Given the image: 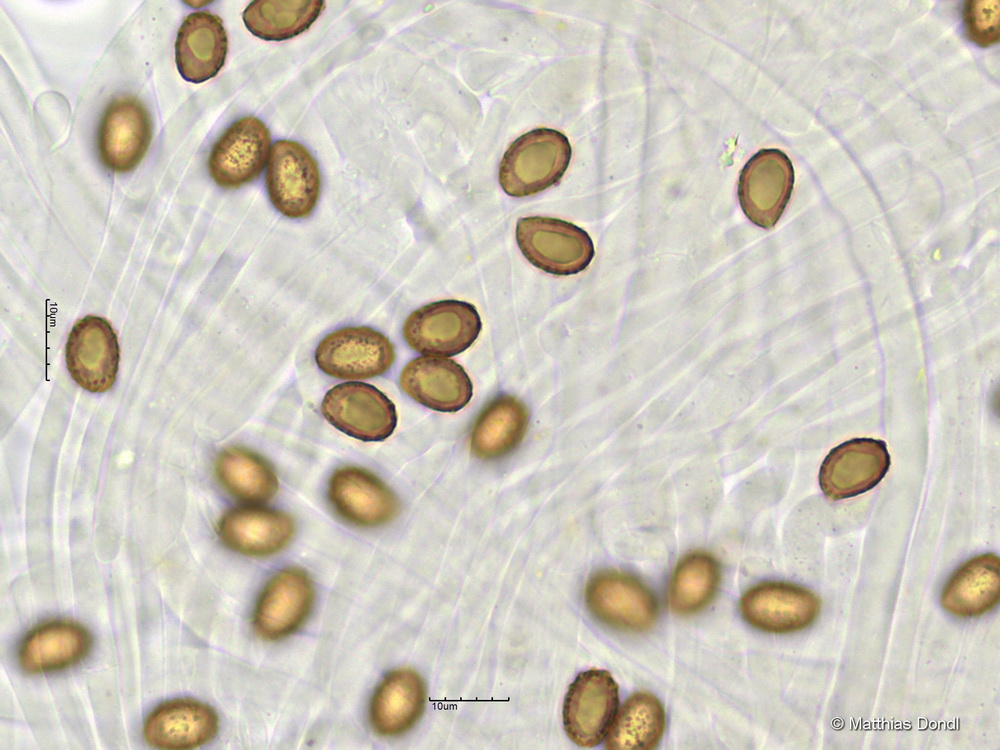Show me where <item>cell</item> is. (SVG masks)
Masks as SVG:
<instances>
[{
	"mask_svg": "<svg viewBox=\"0 0 1000 750\" xmlns=\"http://www.w3.org/2000/svg\"><path fill=\"white\" fill-rule=\"evenodd\" d=\"M572 155L568 138L550 128L533 129L511 143L499 165L498 180L506 194L525 197L557 184Z\"/></svg>",
	"mask_w": 1000,
	"mask_h": 750,
	"instance_id": "1",
	"label": "cell"
},
{
	"mask_svg": "<svg viewBox=\"0 0 1000 750\" xmlns=\"http://www.w3.org/2000/svg\"><path fill=\"white\" fill-rule=\"evenodd\" d=\"M516 241L532 265L553 275L580 273L595 255L589 234L579 226L558 218H520L516 225Z\"/></svg>",
	"mask_w": 1000,
	"mask_h": 750,
	"instance_id": "2",
	"label": "cell"
},
{
	"mask_svg": "<svg viewBox=\"0 0 1000 750\" xmlns=\"http://www.w3.org/2000/svg\"><path fill=\"white\" fill-rule=\"evenodd\" d=\"M481 329V318L473 304L448 299L413 311L403 324L402 335L420 354L451 357L468 349Z\"/></svg>",
	"mask_w": 1000,
	"mask_h": 750,
	"instance_id": "3",
	"label": "cell"
},
{
	"mask_svg": "<svg viewBox=\"0 0 1000 750\" xmlns=\"http://www.w3.org/2000/svg\"><path fill=\"white\" fill-rule=\"evenodd\" d=\"M590 613L604 625L625 632L650 629L658 617V603L637 578L606 569L593 574L584 593Z\"/></svg>",
	"mask_w": 1000,
	"mask_h": 750,
	"instance_id": "4",
	"label": "cell"
},
{
	"mask_svg": "<svg viewBox=\"0 0 1000 750\" xmlns=\"http://www.w3.org/2000/svg\"><path fill=\"white\" fill-rule=\"evenodd\" d=\"M266 189L275 209L290 219L308 217L321 189L318 163L299 142L277 140L270 149Z\"/></svg>",
	"mask_w": 1000,
	"mask_h": 750,
	"instance_id": "5",
	"label": "cell"
},
{
	"mask_svg": "<svg viewBox=\"0 0 1000 750\" xmlns=\"http://www.w3.org/2000/svg\"><path fill=\"white\" fill-rule=\"evenodd\" d=\"M324 418L337 430L365 442L389 438L397 426L395 404L375 386L344 382L329 389L321 404Z\"/></svg>",
	"mask_w": 1000,
	"mask_h": 750,
	"instance_id": "6",
	"label": "cell"
},
{
	"mask_svg": "<svg viewBox=\"0 0 1000 750\" xmlns=\"http://www.w3.org/2000/svg\"><path fill=\"white\" fill-rule=\"evenodd\" d=\"M314 358L331 377L362 380L386 373L395 361V349L388 337L371 327L348 326L327 334Z\"/></svg>",
	"mask_w": 1000,
	"mask_h": 750,
	"instance_id": "7",
	"label": "cell"
},
{
	"mask_svg": "<svg viewBox=\"0 0 1000 750\" xmlns=\"http://www.w3.org/2000/svg\"><path fill=\"white\" fill-rule=\"evenodd\" d=\"M794 181L792 162L783 151L760 149L739 176L738 199L746 217L761 228H773L790 200Z\"/></svg>",
	"mask_w": 1000,
	"mask_h": 750,
	"instance_id": "8",
	"label": "cell"
},
{
	"mask_svg": "<svg viewBox=\"0 0 1000 750\" xmlns=\"http://www.w3.org/2000/svg\"><path fill=\"white\" fill-rule=\"evenodd\" d=\"M619 706V688L604 669L592 668L570 684L563 704V725L576 745L600 744L612 725Z\"/></svg>",
	"mask_w": 1000,
	"mask_h": 750,
	"instance_id": "9",
	"label": "cell"
},
{
	"mask_svg": "<svg viewBox=\"0 0 1000 750\" xmlns=\"http://www.w3.org/2000/svg\"><path fill=\"white\" fill-rule=\"evenodd\" d=\"M271 136L259 118L246 116L231 124L218 138L208 158L214 182L224 189H238L256 180L270 154Z\"/></svg>",
	"mask_w": 1000,
	"mask_h": 750,
	"instance_id": "10",
	"label": "cell"
},
{
	"mask_svg": "<svg viewBox=\"0 0 1000 750\" xmlns=\"http://www.w3.org/2000/svg\"><path fill=\"white\" fill-rule=\"evenodd\" d=\"M891 464L885 441L855 438L830 450L819 470V485L831 500L863 494L885 477Z\"/></svg>",
	"mask_w": 1000,
	"mask_h": 750,
	"instance_id": "11",
	"label": "cell"
},
{
	"mask_svg": "<svg viewBox=\"0 0 1000 750\" xmlns=\"http://www.w3.org/2000/svg\"><path fill=\"white\" fill-rule=\"evenodd\" d=\"M740 611L756 629L776 634L793 633L809 627L818 618L821 600L797 584L762 582L744 593Z\"/></svg>",
	"mask_w": 1000,
	"mask_h": 750,
	"instance_id": "12",
	"label": "cell"
},
{
	"mask_svg": "<svg viewBox=\"0 0 1000 750\" xmlns=\"http://www.w3.org/2000/svg\"><path fill=\"white\" fill-rule=\"evenodd\" d=\"M65 358L80 387L93 393L110 389L119 366V344L111 324L90 315L78 320L68 336Z\"/></svg>",
	"mask_w": 1000,
	"mask_h": 750,
	"instance_id": "13",
	"label": "cell"
},
{
	"mask_svg": "<svg viewBox=\"0 0 1000 750\" xmlns=\"http://www.w3.org/2000/svg\"><path fill=\"white\" fill-rule=\"evenodd\" d=\"M327 498L346 522L359 527H378L393 520L399 510L396 494L367 469L345 466L329 478Z\"/></svg>",
	"mask_w": 1000,
	"mask_h": 750,
	"instance_id": "14",
	"label": "cell"
},
{
	"mask_svg": "<svg viewBox=\"0 0 1000 750\" xmlns=\"http://www.w3.org/2000/svg\"><path fill=\"white\" fill-rule=\"evenodd\" d=\"M152 138V123L144 105L131 96H121L106 107L98 129L102 163L111 171L126 173L145 156Z\"/></svg>",
	"mask_w": 1000,
	"mask_h": 750,
	"instance_id": "15",
	"label": "cell"
},
{
	"mask_svg": "<svg viewBox=\"0 0 1000 750\" xmlns=\"http://www.w3.org/2000/svg\"><path fill=\"white\" fill-rule=\"evenodd\" d=\"M314 602V586L308 574L296 567L279 571L261 592L253 615L258 635L279 640L306 621Z\"/></svg>",
	"mask_w": 1000,
	"mask_h": 750,
	"instance_id": "16",
	"label": "cell"
},
{
	"mask_svg": "<svg viewBox=\"0 0 1000 750\" xmlns=\"http://www.w3.org/2000/svg\"><path fill=\"white\" fill-rule=\"evenodd\" d=\"M295 523L291 515L261 504H245L227 510L217 533L230 550L250 557H265L281 551L291 541Z\"/></svg>",
	"mask_w": 1000,
	"mask_h": 750,
	"instance_id": "17",
	"label": "cell"
},
{
	"mask_svg": "<svg viewBox=\"0 0 1000 750\" xmlns=\"http://www.w3.org/2000/svg\"><path fill=\"white\" fill-rule=\"evenodd\" d=\"M399 384L419 404L443 413L460 411L473 395V384L464 368L446 357L414 358L401 371Z\"/></svg>",
	"mask_w": 1000,
	"mask_h": 750,
	"instance_id": "18",
	"label": "cell"
},
{
	"mask_svg": "<svg viewBox=\"0 0 1000 750\" xmlns=\"http://www.w3.org/2000/svg\"><path fill=\"white\" fill-rule=\"evenodd\" d=\"M216 711L200 701L181 698L160 704L146 718V742L160 749H191L211 741L217 734Z\"/></svg>",
	"mask_w": 1000,
	"mask_h": 750,
	"instance_id": "19",
	"label": "cell"
},
{
	"mask_svg": "<svg viewBox=\"0 0 1000 750\" xmlns=\"http://www.w3.org/2000/svg\"><path fill=\"white\" fill-rule=\"evenodd\" d=\"M174 47L175 63L184 80L202 83L215 77L228 51L222 19L210 11L189 14L177 32Z\"/></svg>",
	"mask_w": 1000,
	"mask_h": 750,
	"instance_id": "20",
	"label": "cell"
},
{
	"mask_svg": "<svg viewBox=\"0 0 1000 750\" xmlns=\"http://www.w3.org/2000/svg\"><path fill=\"white\" fill-rule=\"evenodd\" d=\"M92 636L81 624L53 620L34 628L20 645L18 660L29 674L47 673L70 667L87 656Z\"/></svg>",
	"mask_w": 1000,
	"mask_h": 750,
	"instance_id": "21",
	"label": "cell"
},
{
	"mask_svg": "<svg viewBox=\"0 0 1000 750\" xmlns=\"http://www.w3.org/2000/svg\"><path fill=\"white\" fill-rule=\"evenodd\" d=\"M427 701L422 677L410 668L387 674L376 688L370 704L373 729L394 737L409 731L421 718Z\"/></svg>",
	"mask_w": 1000,
	"mask_h": 750,
	"instance_id": "22",
	"label": "cell"
},
{
	"mask_svg": "<svg viewBox=\"0 0 1000 750\" xmlns=\"http://www.w3.org/2000/svg\"><path fill=\"white\" fill-rule=\"evenodd\" d=\"M1000 598V561L994 553L975 556L946 582L941 606L950 614L970 618L992 610Z\"/></svg>",
	"mask_w": 1000,
	"mask_h": 750,
	"instance_id": "23",
	"label": "cell"
},
{
	"mask_svg": "<svg viewBox=\"0 0 1000 750\" xmlns=\"http://www.w3.org/2000/svg\"><path fill=\"white\" fill-rule=\"evenodd\" d=\"M525 404L511 395H499L480 411L471 433L470 449L481 460H496L513 452L528 429Z\"/></svg>",
	"mask_w": 1000,
	"mask_h": 750,
	"instance_id": "24",
	"label": "cell"
},
{
	"mask_svg": "<svg viewBox=\"0 0 1000 750\" xmlns=\"http://www.w3.org/2000/svg\"><path fill=\"white\" fill-rule=\"evenodd\" d=\"M220 484L246 504H263L277 494L279 481L274 467L260 454L241 446L220 452L215 463Z\"/></svg>",
	"mask_w": 1000,
	"mask_h": 750,
	"instance_id": "25",
	"label": "cell"
},
{
	"mask_svg": "<svg viewBox=\"0 0 1000 750\" xmlns=\"http://www.w3.org/2000/svg\"><path fill=\"white\" fill-rule=\"evenodd\" d=\"M666 725L661 702L648 692L632 694L622 705L607 733L610 750H651L660 742Z\"/></svg>",
	"mask_w": 1000,
	"mask_h": 750,
	"instance_id": "26",
	"label": "cell"
},
{
	"mask_svg": "<svg viewBox=\"0 0 1000 750\" xmlns=\"http://www.w3.org/2000/svg\"><path fill=\"white\" fill-rule=\"evenodd\" d=\"M325 6L323 0H254L243 12L247 29L266 41H283L310 28Z\"/></svg>",
	"mask_w": 1000,
	"mask_h": 750,
	"instance_id": "27",
	"label": "cell"
},
{
	"mask_svg": "<svg viewBox=\"0 0 1000 750\" xmlns=\"http://www.w3.org/2000/svg\"><path fill=\"white\" fill-rule=\"evenodd\" d=\"M720 567L705 552L686 555L676 566L668 588V602L678 615H691L713 600L719 583Z\"/></svg>",
	"mask_w": 1000,
	"mask_h": 750,
	"instance_id": "28",
	"label": "cell"
},
{
	"mask_svg": "<svg viewBox=\"0 0 1000 750\" xmlns=\"http://www.w3.org/2000/svg\"><path fill=\"white\" fill-rule=\"evenodd\" d=\"M1000 1L968 0L962 19L966 37L979 47L987 48L1000 39Z\"/></svg>",
	"mask_w": 1000,
	"mask_h": 750,
	"instance_id": "29",
	"label": "cell"
}]
</instances>
